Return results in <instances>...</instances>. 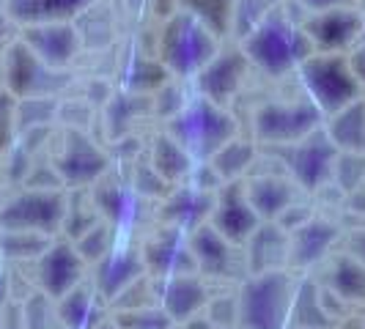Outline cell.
I'll use <instances>...</instances> for the list:
<instances>
[{
  "label": "cell",
  "mask_w": 365,
  "mask_h": 329,
  "mask_svg": "<svg viewBox=\"0 0 365 329\" xmlns=\"http://www.w3.org/2000/svg\"><path fill=\"white\" fill-rule=\"evenodd\" d=\"M86 261L80 258L72 241H53L36 258V280L41 293H47L53 302L63 299L83 283Z\"/></svg>",
  "instance_id": "10"
},
{
  "label": "cell",
  "mask_w": 365,
  "mask_h": 329,
  "mask_svg": "<svg viewBox=\"0 0 365 329\" xmlns=\"http://www.w3.org/2000/svg\"><path fill=\"white\" fill-rule=\"evenodd\" d=\"M14 28H17V25L6 17L3 11H0V55L6 53V50H9V47L17 41V36H14Z\"/></svg>",
  "instance_id": "41"
},
{
  "label": "cell",
  "mask_w": 365,
  "mask_h": 329,
  "mask_svg": "<svg viewBox=\"0 0 365 329\" xmlns=\"http://www.w3.org/2000/svg\"><path fill=\"white\" fill-rule=\"evenodd\" d=\"M146 272L143 263V253L124 247V250H110L108 256L96 263V274H93V286L99 299L115 302L124 291H129Z\"/></svg>",
  "instance_id": "16"
},
{
  "label": "cell",
  "mask_w": 365,
  "mask_h": 329,
  "mask_svg": "<svg viewBox=\"0 0 365 329\" xmlns=\"http://www.w3.org/2000/svg\"><path fill=\"white\" fill-rule=\"evenodd\" d=\"M143 263L148 272L163 280L173 274H192L190 269H195V261L190 253V239L176 228L165 231L163 236L151 239L143 247Z\"/></svg>",
  "instance_id": "20"
},
{
  "label": "cell",
  "mask_w": 365,
  "mask_h": 329,
  "mask_svg": "<svg viewBox=\"0 0 365 329\" xmlns=\"http://www.w3.org/2000/svg\"><path fill=\"white\" fill-rule=\"evenodd\" d=\"M22 324L25 329H58V308L47 293H34L28 296L25 305H19Z\"/></svg>",
  "instance_id": "34"
},
{
  "label": "cell",
  "mask_w": 365,
  "mask_h": 329,
  "mask_svg": "<svg viewBox=\"0 0 365 329\" xmlns=\"http://www.w3.org/2000/svg\"><path fill=\"white\" fill-rule=\"evenodd\" d=\"M217 53V38L198 19L184 11H173L168 17L160 33V61L165 72L176 77H198Z\"/></svg>",
  "instance_id": "4"
},
{
  "label": "cell",
  "mask_w": 365,
  "mask_h": 329,
  "mask_svg": "<svg viewBox=\"0 0 365 329\" xmlns=\"http://www.w3.org/2000/svg\"><path fill=\"white\" fill-rule=\"evenodd\" d=\"M93 195H96V209L108 219V225H124L135 214V198L121 182H99Z\"/></svg>",
  "instance_id": "30"
},
{
  "label": "cell",
  "mask_w": 365,
  "mask_h": 329,
  "mask_svg": "<svg viewBox=\"0 0 365 329\" xmlns=\"http://www.w3.org/2000/svg\"><path fill=\"white\" fill-rule=\"evenodd\" d=\"M338 239V228L327 219L311 217L289 231V263L292 266H313L329 253Z\"/></svg>",
  "instance_id": "21"
},
{
  "label": "cell",
  "mask_w": 365,
  "mask_h": 329,
  "mask_svg": "<svg viewBox=\"0 0 365 329\" xmlns=\"http://www.w3.org/2000/svg\"><path fill=\"white\" fill-rule=\"evenodd\" d=\"M151 167H154V173H157L165 184L179 182V179H184V176L192 170V157H190L170 135H163V137H157V143H154Z\"/></svg>",
  "instance_id": "29"
},
{
  "label": "cell",
  "mask_w": 365,
  "mask_h": 329,
  "mask_svg": "<svg viewBox=\"0 0 365 329\" xmlns=\"http://www.w3.org/2000/svg\"><path fill=\"white\" fill-rule=\"evenodd\" d=\"M245 195L261 222H277L292 209L294 187L292 182L277 179V176H256L253 182H247Z\"/></svg>",
  "instance_id": "24"
},
{
  "label": "cell",
  "mask_w": 365,
  "mask_h": 329,
  "mask_svg": "<svg viewBox=\"0 0 365 329\" xmlns=\"http://www.w3.org/2000/svg\"><path fill=\"white\" fill-rule=\"evenodd\" d=\"M17 38L38 61H44L50 69H58V72H63L74 61V55L80 53V33L72 22L31 25V28H22Z\"/></svg>",
  "instance_id": "14"
},
{
  "label": "cell",
  "mask_w": 365,
  "mask_h": 329,
  "mask_svg": "<svg viewBox=\"0 0 365 329\" xmlns=\"http://www.w3.org/2000/svg\"><path fill=\"white\" fill-rule=\"evenodd\" d=\"M212 228L217 231L220 236H225L231 244H245L247 239L253 236L261 219L253 212V206L245 195V184L228 182L220 195L215 198V212H212Z\"/></svg>",
  "instance_id": "13"
},
{
  "label": "cell",
  "mask_w": 365,
  "mask_h": 329,
  "mask_svg": "<svg viewBox=\"0 0 365 329\" xmlns=\"http://www.w3.org/2000/svg\"><path fill=\"white\" fill-rule=\"evenodd\" d=\"M3 296H6V277L0 274V308H3Z\"/></svg>",
  "instance_id": "46"
},
{
  "label": "cell",
  "mask_w": 365,
  "mask_h": 329,
  "mask_svg": "<svg viewBox=\"0 0 365 329\" xmlns=\"http://www.w3.org/2000/svg\"><path fill=\"white\" fill-rule=\"evenodd\" d=\"M322 113L311 99L302 102H269L256 113V137L264 143L294 146L319 129Z\"/></svg>",
  "instance_id": "8"
},
{
  "label": "cell",
  "mask_w": 365,
  "mask_h": 329,
  "mask_svg": "<svg viewBox=\"0 0 365 329\" xmlns=\"http://www.w3.org/2000/svg\"><path fill=\"white\" fill-rule=\"evenodd\" d=\"M203 305H206V286L198 274H173L163 280V313L170 321L187 324L190 318L198 315Z\"/></svg>",
  "instance_id": "23"
},
{
  "label": "cell",
  "mask_w": 365,
  "mask_h": 329,
  "mask_svg": "<svg viewBox=\"0 0 365 329\" xmlns=\"http://www.w3.org/2000/svg\"><path fill=\"white\" fill-rule=\"evenodd\" d=\"M327 135L338 146V151L365 157V99H357L354 105L344 108L338 115H332Z\"/></svg>",
  "instance_id": "25"
},
{
  "label": "cell",
  "mask_w": 365,
  "mask_h": 329,
  "mask_svg": "<svg viewBox=\"0 0 365 329\" xmlns=\"http://www.w3.org/2000/svg\"><path fill=\"white\" fill-rule=\"evenodd\" d=\"M14 127H17V99L9 91H0V146H9Z\"/></svg>",
  "instance_id": "38"
},
{
  "label": "cell",
  "mask_w": 365,
  "mask_h": 329,
  "mask_svg": "<svg viewBox=\"0 0 365 329\" xmlns=\"http://www.w3.org/2000/svg\"><path fill=\"white\" fill-rule=\"evenodd\" d=\"M209 321L212 324H234L237 321V299H217V302H212V308H209Z\"/></svg>",
  "instance_id": "39"
},
{
  "label": "cell",
  "mask_w": 365,
  "mask_h": 329,
  "mask_svg": "<svg viewBox=\"0 0 365 329\" xmlns=\"http://www.w3.org/2000/svg\"><path fill=\"white\" fill-rule=\"evenodd\" d=\"M58 308V324L63 329H96L99 318H96V296L86 288H74L63 299L55 302Z\"/></svg>",
  "instance_id": "28"
},
{
  "label": "cell",
  "mask_w": 365,
  "mask_h": 329,
  "mask_svg": "<svg viewBox=\"0 0 365 329\" xmlns=\"http://www.w3.org/2000/svg\"><path fill=\"white\" fill-rule=\"evenodd\" d=\"M299 74H302L305 91H308L319 113L338 115L344 108L363 99L360 83L351 72V63H349L346 55L313 53L308 61H302Z\"/></svg>",
  "instance_id": "5"
},
{
  "label": "cell",
  "mask_w": 365,
  "mask_h": 329,
  "mask_svg": "<svg viewBox=\"0 0 365 329\" xmlns=\"http://www.w3.org/2000/svg\"><path fill=\"white\" fill-rule=\"evenodd\" d=\"M245 244H247L245 263L250 277L277 272L289 263V231H283L277 222H261Z\"/></svg>",
  "instance_id": "19"
},
{
  "label": "cell",
  "mask_w": 365,
  "mask_h": 329,
  "mask_svg": "<svg viewBox=\"0 0 365 329\" xmlns=\"http://www.w3.org/2000/svg\"><path fill=\"white\" fill-rule=\"evenodd\" d=\"M74 247H77L83 261L99 263L110 253V225L108 222H96L80 239H74Z\"/></svg>",
  "instance_id": "36"
},
{
  "label": "cell",
  "mask_w": 365,
  "mask_h": 329,
  "mask_svg": "<svg viewBox=\"0 0 365 329\" xmlns=\"http://www.w3.org/2000/svg\"><path fill=\"white\" fill-rule=\"evenodd\" d=\"M294 280L286 269L250 277L237 296L242 329H286L294 299Z\"/></svg>",
  "instance_id": "3"
},
{
  "label": "cell",
  "mask_w": 365,
  "mask_h": 329,
  "mask_svg": "<svg viewBox=\"0 0 365 329\" xmlns=\"http://www.w3.org/2000/svg\"><path fill=\"white\" fill-rule=\"evenodd\" d=\"M302 33L308 36L316 53L344 55V50H349L363 33V17H360L357 9L322 11V14H313L302 25Z\"/></svg>",
  "instance_id": "12"
},
{
  "label": "cell",
  "mask_w": 365,
  "mask_h": 329,
  "mask_svg": "<svg viewBox=\"0 0 365 329\" xmlns=\"http://www.w3.org/2000/svg\"><path fill=\"white\" fill-rule=\"evenodd\" d=\"M93 0H6L3 14L19 28L31 25H55L72 22L74 17L86 14Z\"/></svg>",
  "instance_id": "18"
},
{
  "label": "cell",
  "mask_w": 365,
  "mask_h": 329,
  "mask_svg": "<svg viewBox=\"0 0 365 329\" xmlns=\"http://www.w3.org/2000/svg\"><path fill=\"white\" fill-rule=\"evenodd\" d=\"M245 74H247V58L242 50H225V53H217L206 69L198 74V91H201V99H209L212 105H220L225 108L237 91L245 83Z\"/></svg>",
  "instance_id": "15"
},
{
  "label": "cell",
  "mask_w": 365,
  "mask_h": 329,
  "mask_svg": "<svg viewBox=\"0 0 365 329\" xmlns=\"http://www.w3.org/2000/svg\"><path fill=\"white\" fill-rule=\"evenodd\" d=\"M170 327V318L160 313H127L121 315L118 329H168Z\"/></svg>",
  "instance_id": "37"
},
{
  "label": "cell",
  "mask_w": 365,
  "mask_h": 329,
  "mask_svg": "<svg viewBox=\"0 0 365 329\" xmlns=\"http://www.w3.org/2000/svg\"><path fill=\"white\" fill-rule=\"evenodd\" d=\"M305 9H311L313 14L332 11V9H354V0H299Z\"/></svg>",
  "instance_id": "40"
},
{
  "label": "cell",
  "mask_w": 365,
  "mask_h": 329,
  "mask_svg": "<svg viewBox=\"0 0 365 329\" xmlns=\"http://www.w3.org/2000/svg\"><path fill=\"white\" fill-rule=\"evenodd\" d=\"M349 63H351V72L357 77V83H360V91L365 96V47H357L354 55L349 58Z\"/></svg>",
  "instance_id": "44"
},
{
  "label": "cell",
  "mask_w": 365,
  "mask_h": 329,
  "mask_svg": "<svg viewBox=\"0 0 365 329\" xmlns=\"http://www.w3.org/2000/svg\"><path fill=\"white\" fill-rule=\"evenodd\" d=\"M160 3H173V0H160Z\"/></svg>",
  "instance_id": "49"
},
{
  "label": "cell",
  "mask_w": 365,
  "mask_h": 329,
  "mask_svg": "<svg viewBox=\"0 0 365 329\" xmlns=\"http://www.w3.org/2000/svg\"><path fill=\"white\" fill-rule=\"evenodd\" d=\"M179 11L198 19L215 38H225L234 22V0H176Z\"/></svg>",
  "instance_id": "27"
},
{
  "label": "cell",
  "mask_w": 365,
  "mask_h": 329,
  "mask_svg": "<svg viewBox=\"0 0 365 329\" xmlns=\"http://www.w3.org/2000/svg\"><path fill=\"white\" fill-rule=\"evenodd\" d=\"M105 170H108V157L102 154V148L77 129L66 132L61 154L55 157L58 179L69 187H83V184L99 182Z\"/></svg>",
  "instance_id": "11"
},
{
  "label": "cell",
  "mask_w": 365,
  "mask_h": 329,
  "mask_svg": "<svg viewBox=\"0 0 365 329\" xmlns=\"http://www.w3.org/2000/svg\"><path fill=\"white\" fill-rule=\"evenodd\" d=\"M237 135V121L225 113V108L212 105L209 99H192L170 118V137L192 157L212 160L220 148Z\"/></svg>",
  "instance_id": "2"
},
{
  "label": "cell",
  "mask_w": 365,
  "mask_h": 329,
  "mask_svg": "<svg viewBox=\"0 0 365 329\" xmlns=\"http://www.w3.org/2000/svg\"><path fill=\"white\" fill-rule=\"evenodd\" d=\"M247 63H256L269 77H283L302 66L313 55V47L302 28H297L283 11L272 9L267 19L258 25L250 36L242 41Z\"/></svg>",
  "instance_id": "1"
},
{
  "label": "cell",
  "mask_w": 365,
  "mask_h": 329,
  "mask_svg": "<svg viewBox=\"0 0 365 329\" xmlns=\"http://www.w3.org/2000/svg\"><path fill=\"white\" fill-rule=\"evenodd\" d=\"M349 256L354 258V261H360L365 266V228L354 231V234L349 236Z\"/></svg>",
  "instance_id": "43"
},
{
  "label": "cell",
  "mask_w": 365,
  "mask_h": 329,
  "mask_svg": "<svg viewBox=\"0 0 365 329\" xmlns=\"http://www.w3.org/2000/svg\"><path fill=\"white\" fill-rule=\"evenodd\" d=\"M3 80H6V91L17 102H22V99H53L55 93L63 91L69 83L66 74L50 69L44 61H38L19 38L3 53Z\"/></svg>",
  "instance_id": "7"
},
{
  "label": "cell",
  "mask_w": 365,
  "mask_h": 329,
  "mask_svg": "<svg viewBox=\"0 0 365 329\" xmlns=\"http://www.w3.org/2000/svg\"><path fill=\"white\" fill-rule=\"evenodd\" d=\"M215 212V195L206 184H195V187H182L179 192H173L165 201V219L173 222L176 231H187L192 234L195 228L206 225Z\"/></svg>",
  "instance_id": "22"
},
{
  "label": "cell",
  "mask_w": 365,
  "mask_h": 329,
  "mask_svg": "<svg viewBox=\"0 0 365 329\" xmlns=\"http://www.w3.org/2000/svg\"><path fill=\"white\" fill-rule=\"evenodd\" d=\"M341 151L329 140L327 132L316 129L305 140L289 146V170H292L294 182L302 184L305 189H319L335 173Z\"/></svg>",
  "instance_id": "9"
},
{
  "label": "cell",
  "mask_w": 365,
  "mask_h": 329,
  "mask_svg": "<svg viewBox=\"0 0 365 329\" xmlns=\"http://www.w3.org/2000/svg\"><path fill=\"white\" fill-rule=\"evenodd\" d=\"M3 9H6V0H0V11H3Z\"/></svg>",
  "instance_id": "48"
},
{
  "label": "cell",
  "mask_w": 365,
  "mask_h": 329,
  "mask_svg": "<svg viewBox=\"0 0 365 329\" xmlns=\"http://www.w3.org/2000/svg\"><path fill=\"white\" fill-rule=\"evenodd\" d=\"M253 160H256V143L234 137V140H228L212 157V170L217 173L222 182H234V179H239L253 164Z\"/></svg>",
  "instance_id": "31"
},
{
  "label": "cell",
  "mask_w": 365,
  "mask_h": 329,
  "mask_svg": "<svg viewBox=\"0 0 365 329\" xmlns=\"http://www.w3.org/2000/svg\"><path fill=\"white\" fill-rule=\"evenodd\" d=\"M289 324L294 329H332V318H329V313L322 305L316 283L305 280V283H299L294 288Z\"/></svg>",
  "instance_id": "26"
},
{
  "label": "cell",
  "mask_w": 365,
  "mask_h": 329,
  "mask_svg": "<svg viewBox=\"0 0 365 329\" xmlns=\"http://www.w3.org/2000/svg\"><path fill=\"white\" fill-rule=\"evenodd\" d=\"M272 0H234V22L231 33H237L242 41L256 31L258 25L272 11Z\"/></svg>",
  "instance_id": "33"
},
{
  "label": "cell",
  "mask_w": 365,
  "mask_h": 329,
  "mask_svg": "<svg viewBox=\"0 0 365 329\" xmlns=\"http://www.w3.org/2000/svg\"><path fill=\"white\" fill-rule=\"evenodd\" d=\"M187 239H190V253L195 261V272L209 274V277H234V269H237L234 247L237 244L220 236L212 228V222L195 228Z\"/></svg>",
  "instance_id": "17"
},
{
  "label": "cell",
  "mask_w": 365,
  "mask_h": 329,
  "mask_svg": "<svg viewBox=\"0 0 365 329\" xmlns=\"http://www.w3.org/2000/svg\"><path fill=\"white\" fill-rule=\"evenodd\" d=\"M53 244V239L38 236V234H0V253L6 258H34L36 261L47 247Z\"/></svg>",
  "instance_id": "35"
},
{
  "label": "cell",
  "mask_w": 365,
  "mask_h": 329,
  "mask_svg": "<svg viewBox=\"0 0 365 329\" xmlns=\"http://www.w3.org/2000/svg\"><path fill=\"white\" fill-rule=\"evenodd\" d=\"M0 318H3V308H0Z\"/></svg>",
  "instance_id": "50"
},
{
  "label": "cell",
  "mask_w": 365,
  "mask_h": 329,
  "mask_svg": "<svg viewBox=\"0 0 365 329\" xmlns=\"http://www.w3.org/2000/svg\"><path fill=\"white\" fill-rule=\"evenodd\" d=\"M332 291L349 302H365V266L351 256L341 258L332 269Z\"/></svg>",
  "instance_id": "32"
},
{
  "label": "cell",
  "mask_w": 365,
  "mask_h": 329,
  "mask_svg": "<svg viewBox=\"0 0 365 329\" xmlns=\"http://www.w3.org/2000/svg\"><path fill=\"white\" fill-rule=\"evenodd\" d=\"M96 329H118V327H113V324H99Z\"/></svg>",
  "instance_id": "47"
},
{
  "label": "cell",
  "mask_w": 365,
  "mask_h": 329,
  "mask_svg": "<svg viewBox=\"0 0 365 329\" xmlns=\"http://www.w3.org/2000/svg\"><path fill=\"white\" fill-rule=\"evenodd\" d=\"M66 198L58 189H22L0 206V234H38L53 239L66 219Z\"/></svg>",
  "instance_id": "6"
},
{
  "label": "cell",
  "mask_w": 365,
  "mask_h": 329,
  "mask_svg": "<svg viewBox=\"0 0 365 329\" xmlns=\"http://www.w3.org/2000/svg\"><path fill=\"white\" fill-rule=\"evenodd\" d=\"M187 329H215V324H212L209 318L195 315V318H190V321H187Z\"/></svg>",
  "instance_id": "45"
},
{
  "label": "cell",
  "mask_w": 365,
  "mask_h": 329,
  "mask_svg": "<svg viewBox=\"0 0 365 329\" xmlns=\"http://www.w3.org/2000/svg\"><path fill=\"white\" fill-rule=\"evenodd\" d=\"M0 329H25V324H22V313H19V305H3Z\"/></svg>",
  "instance_id": "42"
}]
</instances>
